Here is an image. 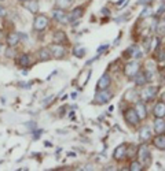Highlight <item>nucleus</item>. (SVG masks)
Listing matches in <instances>:
<instances>
[{
    "label": "nucleus",
    "instance_id": "1",
    "mask_svg": "<svg viewBox=\"0 0 165 171\" xmlns=\"http://www.w3.org/2000/svg\"><path fill=\"white\" fill-rule=\"evenodd\" d=\"M136 156H138L139 162L142 163L143 166H150V163H151V153H150V151H149V148L146 145L139 146Z\"/></svg>",
    "mask_w": 165,
    "mask_h": 171
},
{
    "label": "nucleus",
    "instance_id": "2",
    "mask_svg": "<svg viewBox=\"0 0 165 171\" xmlns=\"http://www.w3.org/2000/svg\"><path fill=\"white\" fill-rule=\"evenodd\" d=\"M140 70V66L138 62H128L125 66H124V74L127 75L128 78H134L136 74H138V71Z\"/></svg>",
    "mask_w": 165,
    "mask_h": 171
},
{
    "label": "nucleus",
    "instance_id": "3",
    "mask_svg": "<svg viewBox=\"0 0 165 171\" xmlns=\"http://www.w3.org/2000/svg\"><path fill=\"white\" fill-rule=\"evenodd\" d=\"M124 119L132 126H136L140 122V119H139V117H138V114H136L135 108H131V107L124 111Z\"/></svg>",
    "mask_w": 165,
    "mask_h": 171
},
{
    "label": "nucleus",
    "instance_id": "4",
    "mask_svg": "<svg viewBox=\"0 0 165 171\" xmlns=\"http://www.w3.org/2000/svg\"><path fill=\"white\" fill-rule=\"evenodd\" d=\"M48 23H50V19L46 15H37L33 21V29L41 32V30H44L48 26Z\"/></svg>",
    "mask_w": 165,
    "mask_h": 171
},
{
    "label": "nucleus",
    "instance_id": "5",
    "mask_svg": "<svg viewBox=\"0 0 165 171\" xmlns=\"http://www.w3.org/2000/svg\"><path fill=\"white\" fill-rule=\"evenodd\" d=\"M110 99H111V93H110L109 90L103 89V90H98L96 92L94 101H95V104H105V103H107Z\"/></svg>",
    "mask_w": 165,
    "mask_h": 171
},
{
    "label": "nucleus",
    "instance_id": "6",
    "mask_svg": "<svg viewBox=\"0 0 165 171\" xmlns=\"http://www.w3.org/2000/svg\"><path fill=\"white\" fill-rule=\"evenodd\" d=\"M50 51H51V56H54L55 59H62L66 55L65 47H62V44H52Z\"/></svg>",
    "mask_w": 165,
    "mask_h": 171
},
{
    "label": "nucleus",
    "instance_id": "7",
    "mask_svg": "<svg viewBox=\"0 0 165 171\" xmlns=\"http://www.w3.org/2000/svg\"><path fill=\"white\" fill-rule=\"evenodd\" d=\"M127 151H128L127 144H121V145H119L114 149V152H113V158H114V160L120 162V160H123L124 158H127Z\"/></svg>",
    "mask_w": 165,
    "mask_h": 171
},
{
    "label": "nucleus",
    "instance_id": "8",
    "mask_svg": "<svg viewBox=\"0 0 165 171\" xmlns=\"http://www.w3.org/2000/svg\"><path fill=\"white\" fill-rule=\"evenodd\" d=\"M110 83H111V78H110L109 74H103L99 78L98 81V85H96V92L98 90H103V89H107L110 86Z\"/></svg>",
    "mask_w": 165,
    "mask_h": 171
},
{
    "label": "nucleus",
    "instance_id": "9",
    "mask_svg": "<svg viewBox=\"0 0 165 171\" xmlns=\"http://www.w3.org/2000/svg\"><path fill=\"white\" fill-rule=\"evenodd\" d=\"M157 92H158V88H157V86H150V88L144 89L140 96H142V99H143L144 101H150V100H153V99L156 97Z\"/></svg>",
    "mask_w": 165,
    "mask_h": 171
},
{
    "label": "nucleus",
    "instance_id": "10",
    "mask_svg": "<svg viewBox=\"0 0 165 171\" xmlns=\"http://www.w3.org/2000/svg\"><path fill=\"white\" fill-rule=\"evenodd\" d=\"M135 111L138 114L139 119H146L147 118V110H146V105H144L143 101H136V105H135Z\"/></svg>",
    "mask_w": 165,
    "mask_h": 171
},
{
    "label": "nucleus",
    "instance_id": "11",
    "mask_svg": "<svg viewBox=\"0 0 165 171\" xmlns=\"http://www.w3.org/2000/svg\"><path fill=\"white\" fill-rule=\"evenodd\" d=\"M151 130H150V127L149 126H142L139 129V140L142 142H146L149 141L150 138H151Z\"/></svg>",
    "mask_w": 165,
    "mask_h": 171
},
{
    "label": "nucleus",
    "instance_id": "12",
    "mask_svg": "<svg viewBox=\"0 0 165 171\" xmlns=\"http://www.w3.org/2000/svg\"><path fill=\"white\" fill-rule=\"evenodd\" d=\"M153 114H154V117L156 118H164L165 117V103L162 100L158 101L156 105H154V108H153Z\"/></svg>",
    "mask_w": 165,
    "mask_h": 171
},
{
    "label": "nucleus",
    "instance_id": "13",
    "mask_svg": "<svg viewBox=\"0 0 165 171\" xmlns=\"http://www.w3.org/2000/svg\"><path fill=\"white\" fill-rule=\"evenodd\" d=\"M153 144H154V146H156V148H158V149L165 151V136L162 133L157 134L156 137L153 138Z\"/></svg>",
    "mask_w": 165,
    "mask_h": 171
},
{
    "label": "nucleus",
    "instance_id": "14",
    "mask_svg": "<svg viewBox=\"0 0 165 171\" xmlns=\"http://www.w3.org/2000/svg\"><path fill=\"white\" fill-rule=\"evenodd\" d=\"M164 130H165L164 118H156V121H154V131L157 134H161V133H164Z\"/></svg>",
    "mask_w": 165,
    "mask_h": 171
},
{
    "label": "nucleus",
    "instance_id": "15",
    "mask_svg": "<svg viewBox=\"0 0 165 171\" xmlns=\"http://www.w3.org/2000/svg\"><path fill=\"white\" fill-rule=\"evenodd\" d=\"M66 41H68V37H66V34H65L64 32L58 30V32L54 33V42L55 44H65Z\"/></svg>",
    "mask_w": 165,
    "mask_h": 171
},
{
    "label": "nucleus",
    "instance_id": "16",
    "mask_svg": "<svg viewBox=\"0 0 165 171\" xmlns=\"http://www.w3.org/2000/svg\"><path fill=\"white\" fill-rule=\"evenodd\" d=\"M52 18H54L55 21H58V22H65L66 21V14L64 13V10L56 8V10L52 11Z\"/></svg>",
    "mask_w": 165,
    "mask_h": 171
},
{
    "label": "nucleus",
    "instance_id": "17",
    "mask_svg": "<svg viewBox=\"0 0 165 171\" xmlns=\"http://www.w3.org/2000/svg\"><path fill=\"white\" fill-rule=\"evenodd\" d=\"M134 79H135V83L138 85V86H143V85H146V82H147V79H146V75H144L143 71H138V74L134 77Z\"/></svg>",
    "mask_w": 165,
    "mask_h": 171
},
{
    "label": "nucleus",
    "instance_id": "18",
    "mask_svg": "<svg viewBox=\"0 0 165 171\" xmlns=\"http://www.w3.org/2000/svg\"><path fill=\"white\" fill-rule=\"evenodd\" d=\"M156 33L157 36H165V18L160 19L158 22H156Z\"/></svg>",
    "mask_w": 165,
    "mask_h": 171
},
{
    "label": "nucleus",
    "instance_id": "19",
    "mask_svg": "<svg viewBox=\"0 0 165 171\" xmlns=\"http://www.w3.org/2000/svg\"><path fill=\"white\" fill-rule=\"evenodd\" d=\"M25 7L29 10L32 14H36L39 11V1H36V0H28V3L25 4Z\"/></svg>",
    "mask_w": 165,
    "mask_h": 171
},
{
    "label": "nucleus",
    "instance_id": "20",
    "mask_svg": "<svg viewBox=\"0 0 165 171\" xmlns=\"http://www.w3.org/2000/svg\"><path fill=\"white\" fill-rule=\"evenodd\" d=\"M81 15H83V7H76V8L72 11V14H70V17H69V21H70V22H74L76 19H79Z\"/></svg>",
    "mask_w": 165,
    "mask_h": 171
},
{
    "label": "nucleus",
    "instance_id": "21",
    "mask_svg": "<svg viewBox=\"0 0 165 171\" xmlns=\"http://www.w3.org/2000/svg\"><path fill=\"white\" fill-rule=\"evenodd\" d=\"M39 58H40V60H43V62H46V60L51 59V51H50V48H41V49H40V52H39Z\"/></svg>",
    "mask_w": 165,
    "mask_h": 171
},
{
    "label": "nucleus",
    "instance_id": "22",
    "mask_svg": "<svg viewBox=\"0 0 165 171\" xmlns=\"http://www.w3.org/2000/svg\"><path fill=\"white\" fill-rule=\"evenodd\" d=\"M18 64H19L21 67H28L30 64V56L29 55H26V54L21 55V56L18 58Z\"/></svg>",
    "mask_w": 165,
    "mask_h": 171
},
{
    "label": "nucleus",
    "instance_id": "23",
    "mask_svg": "<svg viewBox=\"0 0 165 171\" xmlns=\"http://www.w3.org/2000/svg\"><path fill=\"white\" fill-rule=\"evenodd\" d=\"M18 41H19V34H10L9 37H7V44H9L10 47H14V45H17Z\"/></svg>",
    "mask_w": 165,
    "mask_h": 171
},
{
    "label": "nucleus",
    "instance_id": "24",
    "mask_svg": "<svg viewBox=\"0 0 165 171\" xmlns=\"http://www.w3.org/2000/svg\"><path fill=\"white\" fill-rule=\"evenodd\" d=\"M70 4H72V0H56V7L61 10L68 8L70 7Z\"/></svg>",
    "mask_w": 165,
    "mask_h": 171
},
{
    "label": "nucleus",
    "instance_id": "25",
    "mask_svg": "<svg viewBox=\"0 0 165 171\" xmlns=\"http://www.w3.org/2000/svg\"><path fill=\"white\" fill-rule=\"evenodd\" d=\"M151 40L153 38L150 37V36H146V37L143 38V48L146 52H149V51H151Z\"/></svg>",
    "mask_w": 165,
    "mask_h": 171
},
{
    "label": "nucleus",
    "instance_id": "26",
    "mask_svg": "<svg viewBox=\"0 0 165 171\" xmlns=\"http://www.w3.org/2000/svg\"><path fill=\"white\" fill-rule=\"evenodd\" d=\"M73 54H74L76 58H83L85 55V48H83V47H74L73 48Z\"/></svg>",
    "mask_w": 165,
    "mask_h": 171
},
{
    "label": "nucleus",
    "instance_id": "27",
    "mask_svg": "<svg viewBox=\"0 0 165 171\" xmlns=\"http://www.w3.org/2000/svg\"><path fill=\"white\" fill-rule=\"evenodd\" d=\"M129 170H131V171H140V170H143V164H142L140 162L134 160V162L129 164Z\"/></svg>",
    "mask_w": 165,
    "mask_h": 171
},
{
    "label": "nucleus",
    "instance_id": "28",
    "mask_svg": "<svg viewBox=\"0 0 165 171\" xmlns=\"http://www.w3.org/2000/svg\"><path fill=\"white\" fill-rule=\"evenodd\" d=\"M151 15V8L150 7H146V8L142 11V14H140V19H143V18H147Z\"/></svg>",
    "mask_w": 165,
    "mask_h": 171
},
{
    "label": "nucleus",
    "instance_id": "29",
    "mask_svg": "<svg viewBox=\"0 0 165 171\" xmlns=\"http://www.w3.org/2000/svg\"><path fill=\"white\" fill-rule=\"evenodd\" d=\"M164 13H165V3H162V4H161V7L158 8V11H157V14H158V15H161V14H164Z\"/></svg>",
    "mask_w": 165,
    "mask_h": 171
},
{
    "label": "nucleus",
    "instance_id": "30",
    "mask_svg": "<svg viewBox=\"0 0 165 171\" xmlns=\"http://www.w3.org/2000/svg\"><path fill=\"white\" fill-rule=\"evenodd\" d=\"M107 47H109V45H107V44H105V45H101V47H99V48H98V52L101 54V52L106 51V49H107Z\"/></svg>",
    "mask_w": 165,
    "mask_h": 171
},
{
    "label": "nucleus",
    "instance_id": "31",
    "mask_svg": "<svg viewBox=\"0 0 165 171\" xmlns=\"http://www.w3.org/2000/svg\"><path fill=\"white\" fill-rule=\"evenodd\" d=\"M101 13H102V15H106V17H109V15H110V13H109V10H107V8H102Z\"/></svg>",
    "mask_w": 165,
    "mask_h": 171
},
{
    "label": "nucleus",
    "instance_id": "32",
    "mask_svg": "<svg viewBox=\"0 0 165 171\" xmlns=\"http://www.w3.org/2000/svg\"><path fill=\"white\" fill-rule=\"evenodd\" d=\"M125 1H127V0H120L119 3H117V7H123V4L125 3Z\"/></svg>",
    "mask_w": 165,
    "mask_h": 171
},
{
    "label": "nucleus",
    "instance_id": "33",
    "mask_svg": "<svg viewBox=\"0 0 165 171\" xmlns=\"http://www.w3.org/2000/svg\"><path fill=\"white\" fill-rule=\"evenodd\" d=\"M4 14H6V10L3 8V7H0V17H3Z\"/></svg>",
    "mask_w": 165,
    "mask_h": 171
},
{
    "label": "nucleus",
    "instance_id": "34",
    "mask_svg": "<svg viewBox=\"0 0 165 171\" xmlns=\"http://www.w3.org/2000/svg\"><path fill=\"white\" fill-rule=\"evenodd\" d=\"M59 115H61V117H64V115H65V108L59 110Z\"/></svg>",
    "mask_w": 165,
    "mask_h": 171
},
{
    "label": "nucleus",
    "instance_id": "35",
    "mask_svg": "<svg viewBox=\"0 0 165 171\" xmlns=\"http://www.w3.org/2000/svg\"><path fill=\"white\" fill-rule=\"evenodd\" d=\"M40 133H41V131H36V133H34V138H40Z\"/></svg>",
    "mask_w": 165,
    "mask_h": 171
},
{
    "label": "nucleus",
    "instance_id": "36",
    "mask_svg": "<svg viewBox=\"0 0 165 171\" xmlns=\"http://www.w3.org/2000/svg\"><path fill=\"white\" fill-rule=\"evenodd\" d=\"M144 1H149V0H139V3H138V4H144Z\"/></svg>",
    "mask_w": 165,
    "mask_h": 171
},
{
    "label": "nucleus",
    "instance_id": "37",
    "mask_svg": "<svg viewBox=\"0 0 165 171\" xmlns=\"http://www.w3.org/2000/svg\"><path fill=\"white\" fill-rule=\"evenodd\" d=\"M161 100H162V101H165V92L162 93V95H161Z\"/></svg>",
    "mask_w": 165,
    "mask_h": 171
},
{
    "label": "nucleus",
    "instance_id": "38",
    "mask_svg": "<svg viewBox=\"0 0 165 171\" xmlns=\"http://www.w3.org/2000/svg\"><path fill=\"white\" fill-rule=\"evenodd\" d=\"M84 170H92V166H87Z\"/></svg>",
    "mask_w": 165,
    "mask_h": 171
},
{
    "label": "nucleus",
    "instance_id": "39",
    "mask_svg": "<svg viewBox=\"0 0 165 171\" xmlns=\"http://www.w3.org/2000/svg\"><path fill=\"white\" fill-rule=\"evenodd\" d=\"M0 49H1V44H0Z\"/></svg>",
    "mask_w": 165,
    "mask_h": 171
},
{
    "label": "nucleus",
    "instance_id": "40",
    "mask_svg": "<svg viewBox=\"0 0 165 171\" xmlns=\"http://www.w3.org/2000/svg\"><path fill=\"white\" fill-rule=\"evenodd\" d=\"M22 1H28V0H22Z\"/></svg>",
    "mask_w": 165,
    "mask_h": 171
},
{
    "label": "nucleus",
    "instance_id": "41",
    "mask_svg": "<svg viewBox=\"0 0 165 171\" xmlns=\"http://www.w3.org/2000/svg\"><path fill=\"white\" fill-rule=\"evenodd\" d=\"M164 133H165V130H164Z\"/></svg>",
    "mask_w": 165,
    "mask_h": 171
},
{
    "label": "nucleus",
    "instance_id": "42",
    "mask_svg": "<svg viewBox=\"0 0 165 171\" xmlns=\"http://www.w3.org/2000/svg\"><path fill=\"white\" fill-rule=\"evenodd\" d=\"M0 1H1V0H0Z\"/></svg>",
    "mask_w": 165,
    "mask_h": 171
}]
</instances>
